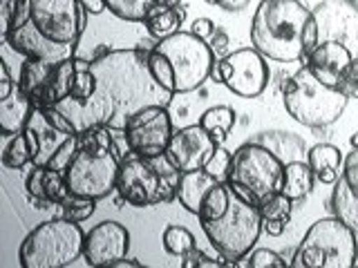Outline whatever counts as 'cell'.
<instances>
[{
	"mask_svg": "<svg viewBox=\"0 0 358 268\" xmlns=\"http://www.w3.org/2000/svg\"><path fill=\"white\" fill-rule=\"evenodd\" d=\"M150 50H112L96 56L92 72L96 87L85 103L61 100L56 110L72 123L76 132L90 128L126 130L130 117L145 105H168L173 92L155 81L148 67Z\"/></svg>",
	"mask_w": 358,
	"mask_h": 268,
	"instance_id": "cell-1",
	"label": "cell"
},
{
	"mask_svg": "<svg viewBox=\"0 0 358 268\" xmlns=\"http://www.w3.org/2000/svg\"><path fill=\"white\" fill-rule=\"evenodd\" d=\"M87 25L81 0H16L5 43L25 59L59 63L76 56Z\"/></svg>",
	"mask_w": 358,
	"mask_h": 268,
	"instance_id": "cell-2",
	"label": "cell"
},
{
	"mask_svg": "<svg viewBox=\"0 0 358 268\" xmlns=\"http://www.w3.org/2000/svg\"><path fill=\"white\" fill-rule=\"evenodd\" d=\"M249 34L253 47L275 63H305L320 43L313 11L302 0H262Z\"/></svg>",
	"mask_w": 358,
	"mask_h": 268,
	"instance_id": "cell-3",
	"label": "cell"
},
{
	"mask_svg": "<svg viewBox=\"0 0 358 268\" xmlns=\"http://www.w3.org/2000/svg\"><path fill=\"white\" fill-rule=\"evenodd\" d=\"M155 81L173 94H188L201 87L215 67V54L193 31H177L157 40L148 54Z\"/></svg>",
	"mask_w": 358,
	"mask_h": 268,
	"instance_id": "cell-4",
	"label": "cell"
},
{
	"mask_svg": "<svg viewBox=\"0 0 358 268\" xmlns=\"http://www.w3.org/2000/svg\"><path fill=\"white\" fill-rule=\"evenodd\" d=\"M112 130L90 128L78 132L76 154L65 168V181L70 193L85 199H106L112 190H117L119 163L117 148L112 143Z\"/></svg>",
	"mask_w": 358,
	"mask_h": 268,
	"instance_id": "cell-5",
	"label": "cell"
},
{
	"mask_svg": "<svg viewBox=\"0 0 358 268\" xmlns=\"http://www.w3.org/2000/svg\"><path fill=\"white\" fill-rule=\"evenodd\" d=\"M182 170L168 159V154L141 156L126 154L119 163L117 193L121 201L134 208L171 204L177 199Z\"/></svg>",
	"mask_w": 358,
	"mask_h": 268,
	"instance_id": "cell-6",
	"label": "cell"
},
{
	"mask_svg": "<svg viewBox=\"0 0 358 268\" xmlns=\"http://www.w3.org/2000/svg\"><path fill=\"white\" fill-rule=\"evenodd\" d=\"M350 103L338 87L322 83L305 63L296 74L289 76L282 87V105L287 114L305 128H329L343 117Z\"/></svg>",
	"mask_w": 358,
	"mask_h": 268,
	"instance_id": "cell-7",
	"label": "cell"
},
{
	"mask_svg": "<svg viewBox=\"0 0 358 268\" xmlns=\"http://www.w3.org/2000/svg\"><path fill=\"white\" fill-rule=\"evenodd\" d=\"M85 232L76 221L56 217L38 223L20 244L22 268H65L83 257Z\"/></svg>",
	"mask_w": 358,
	"mask_h": 268,
	"instance_id": "cell-8",
	"label": "cell"
},
{
	"mask_svg": "<svg viewBox=\"0 0 358 268\" xmlns=\"http://www.w3.org/2000/svg\"><path fill=\"white\" fill-rule=\"evenodd\" d=\"M358 260L356 232L338 217L311 223L298 244L291 266L296 268H352Z\"/></svg>",
	"mask_w": 358,
	"mask_h": 268,
	"instance_id": "cell-9",
	"label": "cell"
},
{
	"mask_svg": "<svg viewBox=\"0 0 358 268\" xmlns=\"http://www.w3.org/2000/svg\"><path fill=\"white\" fill-rule=\"evenodd\" d=\"M201 230H204L210 246L217 251L220 257L227 260L229 266H238V262L251 253L264 228L260 208L244 201L231 190L229 210L215 221L201 223Z\"/></svg>",
	"mask_w": 358,
	"mask_h": 268,
	"instance_id": "cell-10",
	"label": "cell"
},
{
	"mask_svg": "<svg viewBox=\"0 0 358 268\" xmlns=\"http://www.w3.org/2000/svg\"><path fill=\"white\" fill-rule=\"evenodd\" d=\"M285 165L287 163L266 145L249 139L233 152V163L227 181L246 188L260 206L264 197L282 190Z\"/></svg>",
	"mask_w": 358,
	"mask_h": 268,
	"instance_id": "cell-11",
	"label": "cell"
},
{
	"mask_svg": "<svg viewBox=\"0 0 358 268\" xmlns=\"http://www.w3.org/2000/svg\"><path fill=\"white\" fill-rule=\"evenodd\" d=\"M76 72V56L59 63L25 59L18 72V87L34 107H56L70 98Z\"/></svg>",
	"mask_w": 358,
	"mask_h": 268,
	"instance_id": "cell-12",
	"label": "cell"
},
{
	"mask_svg": "<svg viewBox=\"0 0 358 268\" xmlns=\"http://www.w3.org/2000/svg\"><path fill=\"white\" fill-rule=\"evenodd\" d=\"M210 76L217 83L227 85L235 96L257 98L268 85V65L264 56L251 45L220 59Z\"/></svg>",
	"mask_w": 358,
	"mask_h": 268,
	"instance_id": "cell-13",
	"label": "cell"
},
{
	"mask_svg": "<svg viewBox=\"0 0 358 268\" xmlns=\"http://www.w3.org/2000/svg\"><path fill=\"white\" fill-rule=\"evenodd\" d=\"M173 119L168 105H145L130 117L123 139L128 150L141 156L166 154L173 139Z\"/></svg>",
	"mask_w": 358,
	"mask_h": 268,
	"instance_id": "cell-14",
	"label": "cell"
},
{
	"mask_svg": "<svg viewBox=\"0 0 358 268\" xmlns=\"http://www.w3.org/2000/svg\"><path fill=\"white\" fill-rule=\"evenodd\" d=\"M22 134L31 150V165H48L76 130L56 107H34Z\"/></svg>",
	"mask_w": 358,
	"mask_h": 268,
	"instance_id": "cell-15",
	"label": "cell"
},
{
	"mask_svg": "<svg viewBox=\"0 0 358 268\" xmlns=\"http://www.w3.org/2000/svg\"><path fill=\"white\" fill-rule=\"evenodd\" d=\"M311 11L318 27V40L341 43L358 59V7L350 0H322Z\"/></svg>",
	"mask_w": 358,
	"mask_h": 268,
	"instance_id": "cell-16",
	"label": "cell"
},
{
	"mask_svg": "<svg viewBox=\"0 0 358 268\" xmlns=\"http://www.w3.org/2000/svg\"><path fill=\"white\" fill-rule=\"evenodd\" d=\"M130 232L119 221H101L85 232L83 260L87 266H112L128 255Z\"/></svg>",
	"mask_w": 358,
	"mask_h": 268,
	"instance_id": "cell-17",
	"label": "cell"
},
{
	"mask_svg": "<svg viewBox=\"0 0 358 268\" xmlns=\"http://www.w3.org/2000/svg\"><path fill=\"white\" fill-rule=\"evenodd\" d=\"M215 150H217V141L197 121L193 126L175 130L166 154L182 172H190V170H204V165L208 163Z\"/></svg>",
	"mask_w": 358,
	"mask_h": 268,
	"instance_id": "cell-18",
	"label": "cell"
},
{
	"mask_svg": "<svg viewBox=\"0 0 358 268\" xmlns=\"http://www.w3.org/2000/svg\"><path fill=\"white\" fill-rule=\"evenodd\" d=\"M354 59L356 56L352 54L350 47H345V45L336 40H322L316 45V50L307 56L305 63L311 67V72L316 74L322 83L338 87L343 74L347 72V67L352 65Z\"/></svg>",
	"mask_w": 358,
	"mask_h": 268,
	"instance_id": "cell-19",
	"label": "cell"
},
{
	"mask_svg": "<svg viewBox=\"0 0 358 268\" xmlns=\"http://www.w3.org/2000/svg\"><path fill=\"white\" fill-rule=\"evenodd\" d=\"M25 188L27 195L38 204V208L61 206L72 195L63 172L54 170L50 165H31V170L25 179Z\"/></svg>",
	"mask_w": 358,
	"mask_h": 268,
	"instance_id": "cell-20",
	"label": "cell"
},
{
	"mask_svg": "<svg viewBox=\"0 0 358 268\" xmlns=\"http://www.w3.org/2000/svg\"><path fill=\"white\" fill-rule=\"evenodd\" d=\"M31 110V100L22 94L16 81L9 94L0 96V132H3V137H14V134H20L25 130Z\"/></svg>",
	"mask_w": 358,
	"mask_h": 268,
	"instance_id": "cell-21",
	"label": "cell"
},
{
	"mask_svg": "<svg viewBox=\"0 0 358 268\" xmlns=\"http://www.w3.org/2000/svg\"><path fill=\"white\" fill-rule=\"evenodd\" d=\"M343 152L331 143H318L307 152V163L316 174V181H320L322 186H334L338 181L343 172Z\"/></svg>",
	"mask_w": 358,
	"mask_h": 268,
	"instance_id": "cell-22",
	"label": "cell"
},
{
	"mask_svg": "<svg viewBox=\"0 0 358 268\" xmlns=\"http://www.w3.org/2000/svg\"><path fill=\"white\" fill-rule=\"evenodd\" d=\"M220 184L215 177L208 174L206 170H190V172H182V179H179V188H177V201L184 206V210H188L190 215L197 217V212L201 208V201L208 195V190Z\"/></svg>",
	"mask_w": 358,
	"mask_h": 268,
	"instance_id": "cell-23",
	"label": "cell"
},
{
	"mask_svg": "<svg viewBox=\"0 0 358 268\" xmlns=\"http://www.w3.org/2000/svg\"><path fill=\"white\" fill-rule=\"evenodd\" d=\"M253 141L266 145L268 150L275 152L285 163L291 161H307V143L302 137L294 132H282V130H268V132H260L255 134Z\"/></svg>",
	"mask_w": 358,
	"mask_h": 268,
	"instance_id": "cell-24",
	"label": "cell"
},
{
	"mask_svg": "<svg viewBox=\"0 0 358 268\" xmlns=\"http://www.w3.org/2000/svg\"><path fill=\"white\" fill-rule=\"evenodd\" d=\"M184 20H186V7H182V5H159L145 16L143 27L155 40H162V38L173 36V34H177V31H182Z\"/></svg>",
	"mask_w": 358,
	"mask_h": 268,
	"instance_id": "cell-25",
	"label": "cell"
},
{
	"mask_svg": "<svg viewBox=\"0 0 358 268\" xmlns=\"http://www.w3.org/2000/svg\"><path fill=\"white\" fill-rule=\"evenodd\" d=\"M313 184H316V174H313L311 165L307 161H291L285 165V179L282 190L291 201H302L311 195Z\"/></svg>",
	"mask_w": 358,
	"mask_h": 268,
	"instance_id": "cell-26",
	"label": "cell"
},
{
	"mask_svg": "<svg viewBox=\"0 0 358 268\" xmlns=\"http://www.w3.org/2000/svg\"><path fill=\"white\" fill-rule=\"evenodd\" d=\"M182 0H106L108 11L126 22H143L159 5H179Z\"/></svg>",
	"mask_w": 358,
	"mask_h": 268,
	"instance_id": "cell-27",
	"label": "cell"
},
{
	"mask_svg": "<svg viewBox=\"0 0 358 268\" xmlns=\"http://www.w3.org/2000/svg\"><path fill=\"white\" fill-rule=\"evenodd\" d=\"M331 199H329V208L336 217L341 221H345L356 234H358V199L347 190V186L343 184V179H338L331 186Z\"/></svg>",
	"mask_w": 358,
	"mask_h": 268,
	"instance_id": "cell-28",
	"label": "cell"
},
{
	"mask_svg": "<svg viewBox=\"0 0 358 268\" xmlns=\"http://www.w3.org/2000/svg\"><path fill=\"white\" fill-rule=\"evenodd\" d=\"M199 126L217 141V145H222L224 141H227L233 126H235V112L229 105H215V107L206 110L204 114L199 117Z\"/></svg>",
	"mask_w": 358,
	"mask_h": 268,
	"instance_id": "cell-29",
	"label": "cell"
},
{
	"mask_svg": "<svg viewBox=\"0 0 358 268\" xmlns=\"http://www.w3.org/2000/svg\"><path fill=\"white\" fill-rule=\"evenodd\" d=\"M229 204H231V186H229V181L215 184L208 190V195L204 197V201H201V208L197 212L199 223L220 219L224 212L229 210Z\"/></svg>",
	"mask_w": 358,
	"mask_h": 268,
	"instance_id": "cell-30",
	"label": "cell"
},
{
	"mask_svg": "<svg viewBox=\"0 0 358 268\" xmlns=\"http://www.w3.org/2000/svg\"><path fill=\"white\" fill-rule=\"evenodd\" d=\"M162 244H164L166 253L173 255V257H186L190 251L197 248L193 232H190L188 228H184V226H175V223H171V226L164 228Z\"/></svg>",
	"mask_w": 358,
	"mask_h": 268,
	"instance_id": "cell-31",
	"label": "cell"
},
{
	"mask_svg": "<svg viewBox=\"0 0 358 268\" xmlns=\"http://www.w3.org/2000/svg\"><path fill=\"white\" fill-rule=\"evenodd\" d=\"M257 208H260L262 221L289 223V219H291V208H294V201H291L285 193H275V195L264 197Z\"/></svg>",
	"mask_w": 358,
	"mask_h": 268,
	"instance_id": "cell-32",
	"label": "cell"
},
{
	"mask_svg": "<svg viewBox=\"0 0 358 268\" xmlns=\"http://www.w3.org/2000/svg\"><path fill=\"white\" fill-rule=\"evenodd\" d=\"M31 163V150H29V143L25 134H14L9 137V143L3 152V165L11 168V170H22L25 165Z\"/></svg>",
	"mask_w": 358,
	"mask_h": 268,
	"instance_id": "cell-33",
	"label": "cell"
},
{
	"mask_svg": "<svg viewBox=\"0 0 358 268\" xmlns=\"http://www.w3.org/2000/svg\"><path fill=\"white\" fill-rule=\"evenodd\" d=\"M59 208H61V217L70 219V221H76V223H81V221H85V219L92 217V212H94V208H96V199H85V197L70 195Z\"/></svg>",
	"mask_w": 358,
	"mask_h": 268,
	"instance_id": "cell-34",
	"label": "cell"
},
{
	"mask_svg": "<svg viewBox=\"0 0 358 268\" xmlns=\"http://www.w3.org/2000/svg\"><path fill=\"white\" fill-rule=\"evenodd\" d=\"M238 266H251V268H285L291 266V262L282 260V255H278L275 251L268 248H257L249 253V260L238 262Z\"/></svg>",
	"mask_w": 358,
	"mask_h": 268,
	"instance_id": "cell-35",
	"label": "cell"
},
{
	"mask_svg": "<svg viewBox=\"0 0 358 268\" xmlns=\"http://www.w3.org/2000/svg\"><path fill=\"white\" fill-rule=\"evenodd\" d=\"M231 163H233V152H229L227 148L217 145V150L213 152V156L208 159V163L204 165V170L208 174H213L217 181H227L229 172H231Z\"/></svg>",
	"mask_w": 358,
	"mask_h": 268,
	"instance_id": "cell-36",
	"label": "cell"
},
{
	"mask_svg": "<svg viewBox=\"0 0 358 268\" xmlns=\"http://www.w3.org/2000/svg\"><path fill=\"white\" fill-rule=\"evenodd\" d=\"M341 179L347 186V190L358 199V148H352V152L345 156Z\"/></svg>",
	"mask_w": 358,
	"mask_h": 268,
	"instance_id": "cell-37",
	"label": "cell"
},
{
	"mask_svg": "<svg viewBox=\"0 0 358 268\" xmlns=\"http://www.w3.org/2000/svg\"><path fill=\"white\" fill-rule=\"evenodd\" d=\"M182 266L184 268H217V266H229L227 260L224 257H220V260H213V257H208L206 253H201L199 248L190 251L186 257H182Z\"/></svg>",
	"mask_w": 358,
	"mask_h": 268,
	"instance_id": "cell-38",
	"label": "cell"
},
{
	"mask_svg": "<svg viewBox=\"0 0 358 268\" xmlns=\"http://www.w3.org/2000/svg\"><path fill=\"white\" fill-rule=\"evenodd\" d=\"M338 89L347 96V98H358V59L352 61V65L347 67V72L343 74Z\"/></svg>",
	"mask_w": 358,
	"mask_h": 268,
	"instance_id": "cell-39",
	"label": "cell"
},
{
	"mask_svg": "<svg viewBox=\"0 0 358 268\" xmlns=\"http://www.w3.org/2000/svg\"><path fill=\"white\" fill-rule=\"evenodd\" d=\"M208 43V47L213 50V54L215 56H220V59H224L227 54H231V50H229V45H231V40H229V34L224 31V29H215V34L206 40Z\"/></svg>",
	"mask_w": 358,
	"mask_h": 268,
	"instance_id": "cell-40",
	"label": "cell"
},
{
	"mask_svg": "<svg viewBox=\"0 0 358 268\" xmlns=\"http://www.w3.org/2000/svg\"><path fill=\"white\" fill-rule=\"evenodd\" d=\"M215 22H213L210 18H195L193 20V27H190V31L195 34V36H199L201 40H208L213 34H215Z\"/></svg>",
	"mask_w": 358,
	"mask_h": 268,
	"instance_id": "cell-41",
	"label": "cell"
},
{
	"mask_svg": "<svg viewBox=\"0 0 358 268\" xmlns=\"http://www.w3.org/2000/svg\"><path fill=\"white\" fill-rule=\"evenodd\" d=\"M215 5L220 7V9H224V11H242V9H246L251 5V0H215Z\"/></svg>",
	"mask_w": 358,
	"mask_h": 268,
	"instance_id": "cell-42",
	"label": "cell"
},
{
	"mask_svg": "<svg viewBox=\"0 0 358 268\" xmlns=\"http://www.w3.org/2000/svg\"><path fill=\"white\" fill-rule=\"evenodd\" d=\"M81 5H83V9L87 11V14H94V16L108 9L106 0H81Z\"/></svg>",
	"mask_w": 358,
	"mask_h": 268,
	"instance_id": "cell-43",
	"label": "cell"
},
{
	"mask_svg": "<svg viewBox=\"0 0 358 268\" xmlns=\"http://www.w3.org/2000/svg\"><path fill=\"white\" fill-rule=\"evenodd\" d=\"M262 228H264V232L271 234V237H280V234L285 232L287 223H280V221H262Z\"/></svg>",
	"mask_w": 358,
	"mask_h": 268,
	"instance_id": "cell-44",
	"label": "cell"
},
{
	"mask_svg": "<svg viewBox=\"0 0 358 268\" xmlns=\"http://www.w3.org/2000/svg\"><path fill=\"white\" fill-rule=\"evenodd\" d=\"M143 264L137 262V260H128V257H123L117 264H112V268H141Z\"/></svg>",
	"mask_w": 358,
	"mask_h": 268,
	"instance_id": "cell-45",
	"label": "cell"
},
{
	"mask_svg": "<svg viewBox=\"0 0 358 268\" xmlns=\"http://www.w3.org/2000/svg\"><path fill=\"white\" fill-rule=\"evenodd\" d=\"M350 143H352V148H358V132H356V134H352Z\"/></svg>",
	"mask_w": 358,
	"mask_h": 268,
	"instance_id": "cell-46",
	"label": "cell"
},
{
	"mask_svg": "<svg viewBox=\"0 0 358 268\" xmlns=\"http://www.w3.org/2000/svg\"><path fill=\"white\" fill-rule=\"evenodd\" d=\"M350 3H352L354 7H358V0H350Z\"/></svg>",
	"mask_w": 358,
	"mask_h": 268,
	"instance_id": "cell-47",
	"label": "cell"
}]
</instances>
